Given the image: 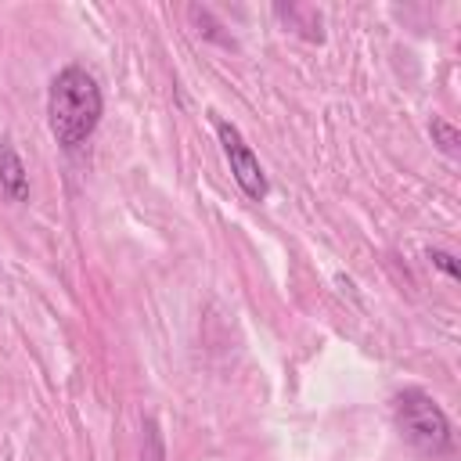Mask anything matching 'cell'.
Listing matches in <instances>:
<instances>
[{"instance_id": "6da1fadb", "label": "cell", "mask_w": 461, "mask_h": 461, "mask_svg": "<svg viewBox=\"0 0 461 461\" xmlns=\"http://www.w3.org/2000/svg\"><path fill=\"white\" fill-rule=\"evenodd\" d=\"M101 112H104V97L86 68L68 65L54 76L47 90V122L61 148H79L97 130Z\"/></svg>"}, {"instance_id": "7a4b0ae2", "label": "cell", "mask_w": 461, "mask_h": 461, "mask_svg": "<svg viewBox=\"0 0 461 461\" xmlns=\"http://www.w3.org/2000/svg\"><path fill=\"white\" fill-rule=\"evenodd\" d=\"M396 425L421 454H443L450 447V421L443 407L421 389H403L396 396Z\"/></svg>"}, {"instance_id": "3957f363", "label": "cell", "mask_w": 461, "mask_h": 461, "mask_svg": "<svg viewBox=\"0 0 461 461\" xmlns=\"http://www.w3.org/2000/svg\"><path fill=\"white\" fill-rule=\"evenodd\" d=\"M216 133H220V144H223V155H227V162H230V173H234V180H238V187L245 191V198H252V202H263L267 198V176H263V166H259V158L252 155V148L245 144V137H241V130L234 126V122H227V119H220L216 122Z\"/></svg>"}, {"instance_id": "277c9868", "label": "cell", "mask_w": 461, "mask_h": 461, "mask_svg": "<svg viewBox=\"0 0 461 461\" xmlns=\"http://www.w3.org/2000/svg\"><path fill=\"white\" fill-rule=\"evenodd\" d=\"M0 191L11 202H25L29 198V173H25V162L18 158L11 140H0Z\"/></svg>"}, {"instance_id": "5b68a950", "label": "cell", "mask_w": 461, "mask_h": 461, "mask_svg": "<svg viewBox=\"0 0 461 461\" xmlns=\"http://www.w3.org/2000/svg\"><path fill=\"white\" fill-rule=\"evenodd\" d=\"M429 133H432V144L443 151V155H457L461 151V133H457V126L454 122H447V119H439V115H432L429 119Z\"/></svg>"}, {"instance_id": "8992f818", "label": "cell", "mask_w": 461, "mask_h": 461, "mask_svg": "<svg viewBox=\"0 0 461 461\" xmlns=\"http://www.w3.org/2000/svg\"><path fill=\"white\" fill-rule=\"evenodd\" d=\"M140 461H166V443H162V432H158V421L155 418L144 421V450H140Z\"/></svg>"}, {"instance_id": "52a82bcc", "label": "cell", "mask_w": 461, "mask_h": 461, "mask_svg": "<svg viewBox=\"0 0 461 461\" xmlns=\"http://www.w3.org/2000/svg\"><path fill=\"white\" fill-rule=\"evenodd\" d=\"M429 259H432V267H436V270H443L450 281H457V277H461V267H457V259H454L450 252H443V249H432V252H429Z\"/></svg>"}]
</instances>
